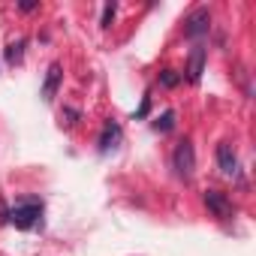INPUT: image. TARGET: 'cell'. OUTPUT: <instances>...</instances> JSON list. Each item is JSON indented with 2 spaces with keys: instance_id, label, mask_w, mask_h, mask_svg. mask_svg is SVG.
I'll return each instance as SVG.
<instances>
[{
  "instance_id": "obj_7",
  "label": "cell",
  "mask_w": 256,
  "mask_h": 256,
  "mask_svg": "<svg viewBox=\"0 0 256 256\" xmlns=\"http://www.w3.org/2000/svg\"><path fill=\"white\" fill-rule=\"evenodd\" d=\"M60 78H64V70H60V64H52V66H48V72H46V82H42V100H52V96L58 94V88H60Z\"/></svg>"
},
{
  "instance_id": "obj_11",
  "label": "cell",
  "mask_w": 256,
  "mask_h": 256,
  "mask_svg": "<svg viewBox=\"0 0 256 256\" xmlns=\"http://www.w3.org/2000/svg\"><path fill=\"white\" fill-rule=\"evenodd\" d=\"M178 82H181V76H178L175 70H163V72H160V84H163V88H175Z\"/></svg>"
},
{
  "instance_id": "obj_14",
  "label": "cell",
  "mask_w": 256,
  "mask_h": 256,
  "mask_svg": "<svg viewBox=\"0 0 256 256\" xmlns=\"http://www.w3.org/2000/svg\"><path fill=\"white\" fill-rule=\"evenodd\" d=\"M36 6H40V4H34V0H24V4H18V10H22V12H34Z\"/></svg>"
},
{
  "instance_id": "obj_4",
  "label": "cell",
  "mask_w": 256,
  "mask_h": 256,
  "mask_svg": "<svg viewBox=\"0 0 256 256\" xmlns=\"http://www.w3.org/2000/svg\"><path fill=\"white\" fill-rule=\"evenodd\" d=\"M208 28H211V12H208V10H196V12L187 18L184 34H187L190 40H199V36H205V34H208Z\"/></svg>"
},
{
  "instance_id": "obj_1",
  "label": "cell",
  "mask_w": 256,
  "mask_h": 256,
  "mask_svg": "<svg viewBox=\"0 0 256 256\" xmlns=\"http://www.w3.org/2000/svg\"><path fill=\"white\" fill-rule=\"evenodd\" d=\"M172 166H175V175L190 181L193 172H196V151H193V142L190 139H181L172 151Z\"/></svg>"
},
{
  "instance_id": "obj_10",
  "label": "cell",
  "mask_w": 256,
  "mask_h": 256,
  "mask_svg": "<svg viewBox=\"0 0 256 256\" xmlns=\"http://www.w3.org/2000/svg\"><path fill=\"white\" fill-rule=\"evenodd\" d=\"M172 126H175V112H172V108H169V112H163V114L154 120V130H157V133H169Z\"/></svg>"
},
{
  "instance_id": "obj_6",
  "label": "cell",
  "mask_w": 256,
  "mask_h": 256,
  "mask_svg": "<svg viewBox=\"0 0 256 256\" xmlns=\"http://www.w3.org/2000/svg\"><path fill=\"white\" fill-rule=\"evenodd\" d=\"M202 72H205V48L202 46H196L193 52H190V64H187V78L196 84L199 78H202Z\"/></svg>"
},
{
  "instance_id": "obj_12",
  "label": "cell",
  "mask_w": 256,
  "mask_h": 256,
  "mask_svg": "<svg viewBox=\"0 0 256 256\" xmlns=\"http://www.w3.org/2000/svg\"><path fill=\"white\" fill-rule=\"evenodd\" d=\"M114 22V4H106L102 6V18H100V28H112Z\"/></svg>"
},
{
  "instance_id": "obj_5",
  "label": "cell",
  "mask_w": 256,
  "mask_h": 256,
  "mask_svg": "<svg viewBox=\"0 0 256 256\" xmlns=\"http://www.w3.org/2000/svg\"><path fill=\"white\" fill-rule=\"evenodd\" d=\"M217 166H220V172L226 175V178H235L238 175V157H235V151H232V145H220L217 148Z\"/></svg>"
},
{
  "instance_id": "obj_8",
  "label": "cell",
  "mask_w": 256,
  "mask_h": 256,
  "mask_svg": "<svg viewBox=\"0 0 256 256\" xmlns=\"http://www.w3.org/2000/svg\"><path fill=\"white\" fill-rule=\"evenodd\" d=\"M118 142H120V126H118L114 120H108V124L102 126V136H100V142H96V145H100V151L106 154V151H108V148H114Z\"/></svg>"
},
{
  "instance_id": "obj_2",
  "label": "cell",
  "mask_w": 256,
  "mask_h": 256,
  "mask_svg": "<svg viewBox=\"0 0 256 256\" xmlns=\"http://www.w3.org/2000/svg\"><path fill=\"white\" fill-rule=\"evenodd\" d=\"M10 223L16 226V229H34L36 223H40V217H42V202H36V199H28V202H22V205H16L10 214Z\"/></svg>"
},
{
  "instance_id": "obj_3",
  "label": "cell",
  "mask_w": 256,
  "mask_h": 256,
  "mask_svg": "<svg viewBox=\"0 0 256 256\" xmlns=\"http://www.w3.org/2000/svg\"><path fill=\"white\" fill-rule=\"evenodd\" d=\"M202 199H205L208 211H214L220 220H229V217L235 214V211H232V202H229V199H226L220 190H205V196H202Z\"/></svg>"
},
{
  "instance_id": "obj_13",
  "label": "cell",
  "mask_w": 256,
  "mask_h": 256,
  "mask_svg": "<svg viewBox=\"0 0 256 256\" xmlns=\"http://www.w3.org/2000/svg\"><path fill=\"white\" fill-rule=\"evenodd\" d=\"M148 108H151V96H142V106H139L136 118H145V114H148Z\"/></svg>"
},
{
  "instance_id": "obj_9",
  "label": "cell",
  "mask_w": 256,
  "mask_h": 256,
  "mask_svg": "<svg viewBox=\"0 0 256 256\" xmlns=\"http://www.w3.org/2000/svg\"><path fill=\"white\" fill-rule=\"evenodd\" d=\"M6 64L10 66H16V64H22V58H24V40H18V42H10L6 46Z\"/></svg>"
}]
</instances>
